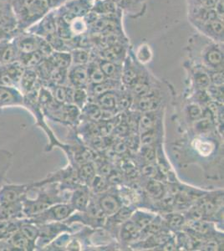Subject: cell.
<instances>
[{"mask_svg":"<svg viewBox=\"0 0 224 251\" xmlns=\"http://www.w3.org/2000/svg\"><path fill=\"white\" fill-rule=\"evenodd\" d=\"M113 87L114 86L112 85V83H111V80L108 81V80H106L105 81H104V82L93 85L92 92H93L94 94L98 97L100 95L103 94V93H105V92L111 91V90L113 89Z\"/></svg>","mask_w":224,"mask_h":251,"instance_id":"obj_35","label":"cell"},{"mask_svg":"<svg viewBox=\"0 0 224 251\" xmlns=\"http://www.w3.org/2000/svg\"><path fill=\"white\" fill-rule=\"evenodd\" d=\"M132 53L134 58L141 65L148 64L153 59V50L148 42L140 44L135 50L132 49Z\"/></svg>","mask_w":224,"mask_h":251,"instance_id":"obj_13","label":"cell"},{"mask_svg":"<svg viewBox=\"0 0 224 251\" xmlns=\"http://www.w3.org/2000/svg\"><path fill=\"white\" fill-rule=\"evenodd\" d=\"M159 104H160V98L151 90V92L149 94L140 97L137 106L142 111H153L154 109H156L159 106Z\"/></svg>","mask_w":224,"mask_h":251,"instance_id":"obj_19","label":"cell"},{"mask_svg":"<svg viewBox=\"0 0 224 251\" xmlns=\"http://www.w3.org/2000/svg\"><path fill=\"white\" fill-rule=\"evenodd\" d=\"M0 206H1V205H0Z\"/></svg>","mask_w":224,"mask_h":251,"instance_id":"obj_57","label":"cell"},{"mask_svg":"<svg viewBox=\"0 0 224 251\" xmlns=\"http://www.w3.org/2000/svg\"><path fill=\"white\" fill-rule=\"evenodd\" d=\"M54 100L59 104H64L67 102V97H68V87L58 85L54 86V92L52 93Z\"/></svg>","mask_w":224,"mask_h":251,"instance_id":"obj_32","label":"cell"},{"mask_svg":"<svg viewBox=\"0 0 224 251\" xmlns=\"http://www.w3.org/2000/svg\"><path fill=\"white\" fill-rule=\"evenodd\" d=\"M185 49L194 64L211 72L224 71V44L197 32L188 38Z\"/></svg>","mask_w":224,"mask_h":251,"instance_id":"obj_1","label":"cell"},{"mask_svg":"<svg viewBox=\"0 0 224 251\" xmlns=\"http://www.w3.org/2000/svg\"><path fill=\"white\" fill-rule=\"evenodd\" d=\"M15 106H24L23 94L18 88L0 86V110Z\"/></svg>","mask_w":224,"mask_h":251,"instance_id":"obj_7","label":"cell"},{"mask_svg":"<svg viewBox=\"0 0 224 251\" xmlns=\"http://www.w3.org/2000/svg\"><path fill=\"white\" fill-rule=\"evenodd\" d=\"M85 107V114L88 116L90 119L95 122L102 119V109L100 108L99 105L89 103L88 105Z\"/></svg>","mask_w":224,"mask_h":251,"instance_id":"obj_31","label":"cell"},{"mask_svg":"<svg viewBox=\"0 0 224 251\" xmlns=\"http://www.w3.org/2000/svg\"><path fill=\"white\" fill-rule=\"evenodd\" d=\"M138 139L135 137H129L128 138V142L125 143L126 146H127V148H130V149H137V147H138Z\"/></svg>","mask_w":224,"mask_h":251,"instance_id":"obj_52","label":"cell"},{"mask_svg":"<svg viewBox=\"0 0 224 251\" xmlns=\"http://www.w3.org/2000/svg\"><path fill=\"white\" fill-rule=\"evenodd\" d=\"M0 86L19 89V85L25 67L20 60L0 66Z\"/></svg>","mask_w":224,"mask_h":251,"instance_id":"obj_4","label":"cell"},{"mask_svg":"<svg viewBox=\"0 0 224 251\" xmlns=\"http://www.w3.org/2000/svg\"><path fill=\"white\" fill-rule=\"evenodd\" d=\"M190 228L193 231L199 233V234H206L208 231V226L200 220H194L190 223Z\"/></svg>","mask_w":224,"mask_h":251,"instance_id":"obj_36","label":"cell"},{"mask_svg":"<svg viewBox=\"0 0 224 251\" xmlns=\"http://www.w3.org/2000/svg\"><path fill=\"white\" fill-rule=\"evenodd\" d=\"M100 208L104 214L111 216L117 214L121 208V203L116 196L108 194L100 199Z\"/></svg>","mask_w":224,"mask_h":251,"instance_id":"obj_15","label":"cell"},{"mask_svg":"<svg viewBox=\"0 0 224 251\" xmlns=\"http://www.w3.org/2000/svg\"><path fill=\"white\" fill-rule=\"evenodd\" d=\"M214 10H215L216 14L218 15L219 18L224 19V0H217Z\"/></svg>","mask_w":224,"mask_h":251,"instance_id":"obj_51","label":"cell"},{"mask_svg":"<svg viewBox=\"0 0 224 251\" xmlns=\"http://www.w3.org/2000/svg\"><path fill=\"white\" fill-rule=\"evenodd\" d=\"M46 59V55L40 50H38L29 53H21L20 62L25 68L33 69L37 67Z\"/></svg>","mask_w":224,"mask_h":251,"instance_id":"obj_16","label":"cell"},{"mask_svg":"<svg viewBox=\"0 0 224 251\" xmlns=\"http://www.w3.org/2000/svg\"><path fill=\"white\" fill-rule=\"evenodd\" d=\"M142 173L145 175L146 177H150V178H154L157 175V169L155 165L151 163H148V164L144 166L142 168Z\"/></svg>","mask_w":224,"mask_h":251,"instance_id":"obj_45","label":"cell"},{"mask_svg":"<svg viewBox=\"0 0 224 251\" xmlns=\"http://www.w3.org/2000/svg\"><path fill=\"white\" fill-rule=\"evenodd\" d=\"M147 190L148 194H150L151 197L155 199H160L163 196L165 193V188L162 183L156 180H151L148 183Z\"/></svg>","mask_w":224,"mask_h":251,"instance_id":"obj_30","label":"cell"},{"mask_svg":"<svg viewBox=\"0 0 224 251\" xmlns=\"http://www.w3.org/2000/svg\"><path fill=\"white\" fill-rule=\"evenodd\" d=\"M72 203L75 208L80 210L85 209L88 204V195L83 190H77L73 194Z\"/></svg>","mask_w":224,"mask_h":251,"instance_id":"obj_27","label":"cell"},{"mask_svg":"<svg viewBox=\"0 0 224 251\" xmlns=\"http://www.w3.org/2000/svg\"><path fill=\"white\" fill-rule=\"evenodd\" d=\"M52 67L60 69H69L71 66V52L53 51L46 58Z\"/></svg>","mask_w":224,"mask_h":251,"instance_id":"obj_12","label":"cell"},{"mask_svg":"<svg viewBox=\"0 0 224 251\" xmlns=\"http://www.w3.org/2000/svg\"><path fill=\"white\" fill-rule=\"evenodd\" d=\"M16 50L13 46H7L0 50V65H7L15 61Z\"/></svg>","mask_w":224,"mask_h":251,"instance_id":"obj_29","label":"cell"},{"mask_svg":"<svg viewBox=\"0 0 224 251\" xmlns=\"http://www.w3.org/2000/svg\"><path fill=\"white\" fill-rule=\"evenodd\" d=\"M32 189V184L5 183L0 188V205H9L11 203L23 201L28 192Z\"/></svg>","mask_w":224,"mask_h":251,"instance_id":"obj_3","label":"cell"},{"mask_svg":"<svg viewBox=\"0 0 224 251\" xmlns=\"http://www.w3.org/2000/svg\"><path fill=\"white\" fill-rule=\"evenodd\" d=\"M88 69L89 81L93 85L104 82L107 80L102 71L100 68L99 64L97 60H91L87 64Z\"/></svg>","mask_w":224,"mask_h":251,"instance_id":"obj_20","label":"cell"},{"mask_svg":"<svg viewBox=\"0 0 224 251\" xmlns=\"http://www.w3.org/2000/svg\"><path fill=\"white\" fill-rule=\"evenodd\" d=\"M11 152L7 150L0 151V183L5 178L7 173L9 170L12 163Z\"/></svg>","mask_w":224,"mask_h":251,"instance_id":"obj_24","label":"cell"},{"mask_svg":"<svg viewBox=\"0 0 224 251\" xmlns=\"http://www.w3.org/2000/svg\"><path fill=\"white\" fill-rule=\"evenodd\" d=\"M126 149H127V146H126L125 143L122 142V141L115 143V144H114L113 150L116 154H122L126 151Z\"/></svg>","mask_w":224,"mask_h":251,"instance_id":"obj_49","label":"cell"},{"mask_svg":"<svg viewBox=\"0 0 224 251\" xmlns=\"http://www.w3.org/2000/svg\"><path fill=\"white\" fill-rule=\"evenodd\" d=\"M36 33L41 38L50 37L56 34V13L55 11L49 12L47 15L40 20L36 28Z\"/></svg>","mask_w":224,"mask_h":251,"instance_id":"obj_9","label":"cell"},{"mask_svg":"<svg viewBox=\"0 0 224 251\" xmlns=\"http://www.w3.org/2000/svg\"><path fill=\"white\" fill-rule=\"evenodd\" d=\"M79 177L84 182L91 183L96 177V169L94 166L90 163H84L79 169Z\"/></svg>","mask_w":224,"mask_h":251,"instance_id":"obj_26","label":"cell"},{"mask_svg":"<svg viewBox=\"0 0 224 251\" xmlns=\"http://www.w3.org/2000/svg\"><path fill=\"white\" fill-rule=\"evenodd\" d=\"M87 99V93L85 88H75L74 95H73V102L76 105L77 107L81 108L84 106Z\"/></svg>","mask_w":224,"mask_h":251,"instance_id":"obj_33","label":"cell"},{"mask_svg":"<svg viewBox=\"0 0 224 251\" xmlns=\"http://www.w3.org/2000/svg\"><path fill=\"white\" fill-rule=\"evenodd\" d=\"M67 1H69V0H58V3H59V5L60 6L61 4H63V3L67 2Z\"/></svg>","mask_w":224,"mask_h":251,"instance_id":"obj_56","label":"cell"},{"mask_svg":"<svg viewBox=\"0 0 224 251\" xmlns=\"http://www.w3.org/2000/svg\"><path fill=\"white\" fill-rule=\"evenodd\" d=\"M92 185H93L95 192H102L106 189L107 187V181H105V178L102 176H96L92 180Z\"/></svg>","mask_w":224,"mask_h":251,"instance_id":"obj_40","label":"cell"},{"mask_svg":"<svg viewBox=\"0 0 224 251\" xmlns=\"http://www.w3.org/2000/svg\"><path fill=\"white\" fill-rule=\"evenodd\" d=\"M8 242L9 251H28L36 250L35 244L28 240L25 235L20 233L19 229L9 237Z\"/></svg>","mask_w":224,"mask_h":251,"instance_id":"obj_10","label":"cell"},{"mask_svg":"<svg viewBox=\"0 0 224 251\" xmlns=\"http://www.w3.org/2000/svg\"><path fill=\"white\" fill-rule=\"evenodd\" d=\"M139 227L136 226L133 221H125V224L122 226L121 236L122 240L125 241H131L136 240L140 234Z\"/></svg>","mask_w":224,"mask_h":251,"instance_id":"obj_22","label":"cell"},{"mask_svg":"<svg viewBox=\"0 0 224 251\" xmlns=\"http://www.w3.org/2000/svg\"><path fill=\"white\" fill-rule=\"evenodd\" d=\"M204 248L206 251H216L219 248V245L215 240H211L206 244Z\"/></svg>","mask_w":224,"mask_h":251,"instance_id":"obj_53","label":"cell"},{"mask_svg":"<svg viewBox=\"0 0 224 251\" xmlns=\"http://www.w3.org/2000/svg\"><path fill=\"white\" fill-rule=\"evenodd\" d=\"M68 80L75 88H85L89 81L86 66H71L68 71Z\"/></svg>","mask_w":224,"mask_h":251,"instance_id":"obj_8","label":"cell"},{"mask_svg":"<svg viewBox=\"0 0 224 251\" xmlns=\"http://www.w3.org/2000/svg\"><path fill=\"white\" fill-rule=\"evenodd\" d=\"M57 6H60L58 0H23L21 15L27 22L34 23L41 20Z\"/></svg>","mask_w":224,"mask_h":251,"instance_id":"obj_2","label":"cell"},{"mask_svg":"<svg viewBox=\"0 0 224 251\" xmlns=\"http://www.w3.org/2000/svg\"><path fill=\"white\" fill-rule=\"evenodd\" d=\"M211 85L224 86V71H213L210 74Z\"/></svg>","mask_w":224,"mask_h":251,"instance_id":"obj_39","label":"cell"},{"mask_svg":"<svg viewBox=\"0 0 224 251\" xmlns=\"http://www.w3.org/2000/svg\"><path fill=\"white\" fill-rule=\"evenodd\" d=\"M131 214H132V211H131L130 208H126V207L121 208L119 210L117 211V214H117L116 219H117L119 222H125L129 218L131 217Z\"/></svg>","mask_w":224,"mask_h":251,"instance_id":"obj_46","label":"cell"},{"mask_svg":"<svg viewBox=\"0 0 224 251\" xmlns=\"http://www.w3.org/2000/svg\"><path fill=\"white\" fill-rule=\"evenodd\" d=\"M41 37H25L19 42L18 48L20 49L21 53H29L40 50L42 43Z\"/></svg>","mask_w":224,"mask_h":251,"instance_id":"obj_21","label":"cell"},{"mask_svg":"<svg viewBox=\"0 0 224 251\" xmlns=\"http://www.w3.org/2000/svg\"><path fill=\"white\" fill-rule=\"evenodd\" d=\"M193 26L194 29H196L198 33L204 35L205 37L208 38L216 42L224 44V19L217 18L214 20L205 21L202 23L196 24Z\"/></svg>","mask_w":224,"mask_h":251,"instance_id":"obj_5","label":"cell"},{"mask_svg":"<svg viewBox=\"0 0 224 251\" xmlns=\"http://www.w3.org/2000/svg\"><path fill=\"white\" fill-rule=\"evenodd\" d=\"M117 97L111 91L98 96V104L103 110L111 111L117 107Z\"/></svg>","mask_w":224,"mask_h":251,"instance_id":"obj_23","label":"cell"},{"mask_svg":"<svg viewBox=\"0 0 224 251\" xmlns=\"http://www.w3.org/2000/svg\"><path fill=\"white\" fill-rule=\"evenodd\" d=\"M217 0H187V7H202L214 9Z\"/></svg>","mask_w":224,"mask_h":251,"instance_id":"obj_34","label":"cell"},{"mask_svg":"<svg viewBox=\"0 0 224 251\" xmlns=\"http://www.w3.org/2000/svg\"><path fill=\"white\" fill-rule=\"evenodd\" d=\"M132 101L133 99L131 95L123 94L119 98H117V106L122 110H125L131 106Z\"/></svg>","mask_w":224,"mask_h":251,"instance_id":"obj_38","label":"cell"},{"mask_svg":"<svg viewBox=\"0 0 224 251\" xmlns=\"http://www.w3.org/2000/svg\"><path fill=\"white\" fill-rule=\"evenodd\" d=\"M38 82V75L33 69L25 68L19 85V90L22 94H28V92L36 90Z\"/></svg>","mask_w":224,"mask_h":251,"instance_id":"obj_11","label":"cell"},{"mask_svg":"<svg viewBox=\"0 0 224 251\" xmlns=\"http://www.w3.org/2000/svg\"><path fill=\"white\" fill-rule=\"evenodd\" d=\"M9 251L8 240L0 238V251Z\"/></svg>","mask_w":224,"mask_h":251,"instance_id":"obj_55","label":"cell"},{"mask_svg":"<svg viewBox=\"0 0 224 251\" xmlns=\"http://www.w3.org/2000/svg\"><path fill=\"white\" fill-rule=\"evenodd\" d=\"M116 132V134L118 136H125L127 135L130 131V126L125 122L121 121L119 124L116 126V128L114 129V131Z\"/></svg>","mask_w":224,"mask_h":251,"instance_id":"obj_47","label":"cell"},{"mask_svg":"<svg viewBox=\"0 0 224 251\" xmlns=\"http://www.w3.org/2000/svg\"><path fill=\"white\" fill-rule=\"evenodd\" d=\"M168 224L172 228H180L184 225V218L179 214H173L168 219Z\"/></svg>","mask_w":224,"mask_h":251,"instance_id":"obj_41","label":"cell"},{"mask_svg":"<svg viewBox=\"0 0 224 251\" xmlns=\"http://www.w3.org/2000/svg\"><path fill=\"white\" fill-rule=\"evenodd\" d=\"M143 157L148 163H152L156 159V151L150 146H147L143 151Z\"/></svg>","mask_w":224,"mask_h":251,"instance_id":"obj_48","label":"cell"},{"mask_svg":"<svg viewBox=\"0 0 224 251\" xmlns=\"http://www.w3.org/2000/svg\"><path fill=\"white\" fill-rule=\"evenodd\" d=\"M199 206L201 207L204 215H210L216 210V203L211 200H204L199 204Z\"/></svg>","mask_w":224,"mask_h":251,"instance_id":"obj_43","label":"cell"},{"mask_svg":"<svg viewBox=\"0 0 224 251\" xmlns=\"http://www.w3.org/2000/svg\"><path fill=\"white\" fill-rule=\"evenodd\" d=\"M188 113L193 120H199L203 114L201 107L196 104H192L188 106Z\"/></svg>","mask_w":224,"mask_h":251,"instance_id":"obj_44","label":"cell"},{"mask_svg":"<svg viewBox=\"0 0 224 251\" xmlns=\"http://www.w3.org/2000/svg\"><path fill=\"white\" fill-rule=\"evenodd\" d=\"M71 66H86L91 60V51L88 49L75 48L71 51Z\"/></svg>","mask_w":224,"mask_h":251,"instance_id":"obj_18","label":"cell"},{"mask_svg":"<svg viewBox=\"0 0 224 251\" xmlns=\"http://www.w3.org/2000/svg\"><path fill=\"white\" fill-rule=\"evenodd\" d=\"M100 175L102 177H108L110 174L113 172V169L109 163H103L102 165L100 167Z\"/></svg>","mask_w":224,"mask_h":251,"instance_id":"obj_50","label":"cell"},{"mask_svg":"<svg viewBox=\"0 0 224 251\" xmlns=\"http://www.w3.org/2000/svg\"><path fill=\"white\" fill-rule=\"evenodd\" d=\"M155 139H156V133L152 129L150 131L142 132V137H141V140L140 141H141L142 145L147 147V146L151 145L155 142Z\"/></svg>","mask_w":224,"mask_h":251,"instance_id":"obj_42","label":"cell"},{"mask_svg":"<svg viewBox=\"0 0 224 251\" xmlns=\"http://www.w3.org/2000/svg\"><path fill=\"white\" fill-rule=\"evenodd\" d=\"M97 61L99 64L100 68L102 71L105 77L113 79V78L117 77L118 75H122V66L121 67L118 63L110 61V60H102L99 58Z\"/></svg>","mask_w":224,"mask_h":251,"instance_id":"obj_17","label":"cell"},{"mask_svg":"<svg viewBox=\"0 0 224 251\" xmlns=\"http://www.w3.org/2000/svg\"><path fill=\"white\" fill-rule=\"evenodd\" d=\"M24 219L20 220H7L0 219V238L8 240L12 234L20 228Z\"/></svg>","mask_w":224,"mask_h":251,"instance_id":"obj_14","label":"cell"},{"mask_svg":"<svg viewBox=\"0 0 224 251\" xmlns=\"http://www.w3.org/2000/svg\"><path fill=\"white\" fill-rule=\"evenodd\" d=\"M153 215L148 213H143V212H136L133 214L132 221L135 222L136 226L139 227L140 229H143L154 220Z\"/></svg>","mask_w":224,"mask_h":251,"instance_id":"obj_28","label":"cell"},{"mask_svg":"<svg viewBox=\"0 0 224 251\" xmlns=\"http://www.w3.org/2000/svg\"><path fill=\"white\" fill-rule=\"evenodd\" d=\"M122 15L131 19H139L147 11V0H112Z\"/></svg>","mask_w":224,"mask_h":251,"instance_id":"obj_6","label":"cell"},{"mask_svg":"<svg viewBox=\"0 0 224 251\" xmlns=\"http://www.w3.org/2000/svg\"><path fill=\"white\" fill-rule=\"evenodd\" d=\"M155 123H156V117L151 111L142 115L139 120V128L142 133L152 130Z\"/></svg>","mask_w":224,"mask_h":251,"instance_id":"obj_25","label":"cell"},{"mask_svg":"<svg viewBox=\"0 0 224 251\" xmlns=\"http://www.w3.org/2000/svg\"><path fill=\"white\" fill-rule=\"evenodd\" d=\"M198 122L196 123V129L197 131H200V132H206V131H210L211 128L213 127V122H212V118L207 117V118H203L202 120H197Z\"/></svg>","mask_w":224,"mask_h":251,"instance_id":"obj_37","label":"cell"},{"mask_svg":"<svg viewBox=\"0 0 224 251\" xmlns=\"http://www.w3.org/2000/svg\"><path fill=\"white\" fill-rule=\"evenodd\" d=\"M162 246L163 251H175V250H176L175 244L170 240H168V241L165 243L164 245H162Z\"/></svg>","mask_w":224,"mask_h":251,"instance_id":"obj_54","label":"cell"}]
</instances>
